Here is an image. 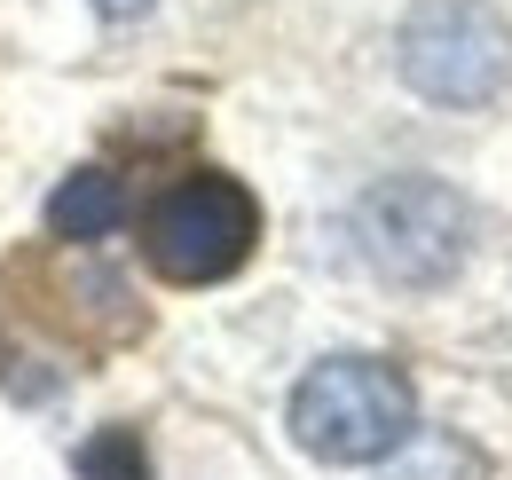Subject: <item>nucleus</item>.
Segmentation results:
<instances>
[{"mask_svg":"<svg viewBox=\"0 0 512 480\" xmlns=\"http://www.w3.org/2000/svg\"><path fill=\"white\" fill-rule=\"evenodd\" d=\"M253 244H260V205L229 174L174 181L142 213V260L166 284H221V276H237L253 260Z\"/></svg>","mask_w":512,"mask_h":480,"instance_id":"4","label":"nucleus"},{"mask_svg":"<svg viewBox=\"0 0 512 480\" xmlns=\"http://www.w3.org/2000/svg\"><path fill=\"white\" fill-rule=\"evenodd\" d=\"M95 8H103V16H119V24H127V16H142V8H158V0H95Z\"/></svg>","mask_w":512,"mask_h":480,"instance_id":"7","label":"nucleus"},{"mask_svg":"<svg viewBox=\"0 0 512 480\" xmlns=\"http://www.w3.org/2000/svg\"><path fill=\"white\" fill-rule=\"evenodd\" d=\"M355 244L386 284L434 292L473 260V205L434 174H394L355 205Z\"/></svg>","mask_w":512,"mask_h":480,"instance_id":"2","label":"nucleus"},{"mask_svg":"<svg viewBox=\"0 0 512 480\" xmlns=\"http://www.w3.org/2000/svg\"><path fill=\"white\" fill-rule=\"evenodd\" d=\"M410 433H418V394L379 355H331L292 386V441L323 465H379Z\"/></svg>","mask_w":512,"mask_h":480,"instance_id":"1","label":"nucleus"},{"mask_svg":"<svg viewBox=\"0 0 512 480\" xmlns=\"http://www.w3.org/2000/svg\"><path fill=\"white\" fill-rule=\"evenodd\" d=\"M127 221V189H119V174H71L56 197H48V237H64V244H95V237H111Z\"/></svg>","mask_w":512,"mask_h":480,"instance_id":"5","label":"nucleus"},{"mask_svg":"<svg viewBox=\"0 0 512 480\" xmlns=\"http://www.w3.org/2000/svg\"><path fill=\"white\" fill-rule=\"evenodd\" d=\"M79 480H150V457H142V433L134 425H103L79 441Z\"/></svg>","mask_w":512,"mask_h":480,"instance_id":"6","label":"nucleus"},{"mask_svg":"<svg viewBox=\"0 0 512 480\" xmlns=\"http://www.w3.org/2000/svg\"><path fill=\"white\" fill-rule=\"evenodd\" d=\"M394 63H402L410 95H426L442 111H481L512 79V24L489 0H418L402 16Z\"/></svg>","mask_w":512,"mask_h":480,"instance_id":"3","label":"nucleus"}]
</instances>
